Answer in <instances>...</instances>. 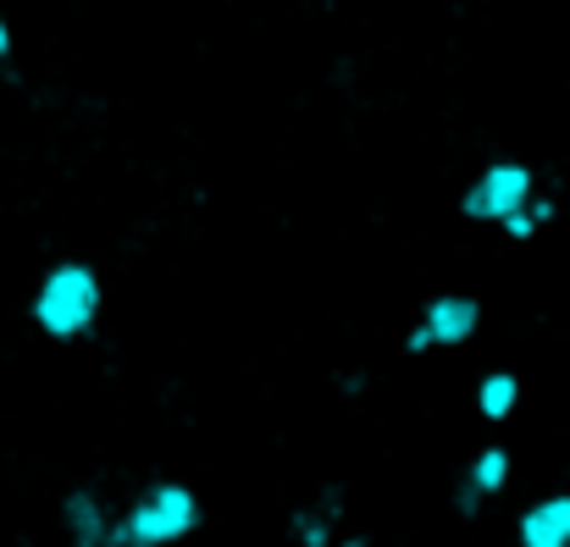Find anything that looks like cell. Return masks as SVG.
<instances>
[{
    "instance_id": "1",
    "label": "cell",
    "mask_w": 570,
    "mask_h": 547,
    "mask_svg": "<svg viewBox=\"0 0 570 547\" xmlns=\"http://www.w3.org/2000/svg\"><path fill=\"white\" fill-rule=\"evenodd\" d=\"M100 277H95V266H83V260H61V266H50L45 277H39V288H33V327L45 332V338H56V344H78V338H89V327L100 321Z\"/></svg>"
},
{
    "instance_id": "2",
    "label": "cell",
    "mask_w": 570,
    "mask_h": 547,
    "mask_svg": "<svg viewBox=\"0 0 570 547\" xmlns=\"http://www.w3.org/2000/svg\"><path fill=\"white\" fill-rule=\"evenodd\" d=\"M194 531H199V498L184 481H156L128 509H117L111 547H173Z\"/></svg>"
},
{
    "instance_id": "3",
    "label": "cell",
    "mask_w": 570,
    "mask_h": 547,
    "mask_svg": "<svg viewBox=\"0 0 570 547\" xmlns=\"http://www.w3.org/2000/svg\"><path fill=\"white\" fill-rule=\"evenodd\" d=\"M538 193V178H532V167L527 161H493V167H482L476 182L460 193V210L471 216V221H504L510 210H521L527 199Z\"/></svg>"
},
{
    "instance_id": "4",
    "label": "cell",
    "mask_w": 570,
    "mask_h": 547,
    "mask_svg": "<svg viewBox=\"0 0 570 547\" xmlns=\"http://www.w3.org/2000/svg\"><path fill=\"white\" fill-rule=\"evenodd\" d=\"M61 531L72 547H111V531H117V504L95 487H78L61 498Z\"/></svg>"
},
{
    "instance_id": "5",
    "label": "cell",
    "mask_w": 570,
    "mask_h": 547,
    "mask_svg": "<svg viewBox=\"0 0 570 547\" xmlns=\"http://www.w3.org/2000/svg\"><path fill=\"white\" fill-rule=\"evenodd\" d=\"M421 327L432 332V349H460L476 338L482 327V305L471 294H438L426 310H421Z\"/></svg>"
},
{
    "instance_id": "6",
    "label": "cell",
    "mask_w": 570,
    "mask_h": 547,
    "mask_svg": "<svg viewBox=\"0 0 570 547\" xmlns=\"http://www.w3.org/2000/svg\"><path fill=\"white\" fill-rule=\"evenodd\" d=\"M515 543L521 547H570V493H549V498L527 504L521 520H515Z\"/></svg>"
},
{
    "instance_id": "7",
    "label": "cell",
    "mask_w": 570,
    "mask_h": 547,
    "mask_svg": "<svg viewBox=\"0 0 570 547\" xmlns=\"http://www.w3.org/2000/svg\"><path fill=\"white\" fill-rule=\"evenodd\" d=\"M510 487V448H482L471 465H465V481H460V493H454V504H460V515H476L488 498H499Z\"/></svg>"
},
{
    "instance_id": "8",
    "label": "cell",
    "mask_w": 570,
    "mask_h": 547,
    "mask_svg": "<svg viewBox=\"0 0 570 547\" xmlns=\"http://www.w3.org/2000/svg\"><path fill=\"white\" fill-rule=\"evenodd\" d=\"M338 509H344V498H338V493H322L316 504L294 509L288 537L299 547H333V537H338Z\"/></svg>"
},
{
    "instance_id": "9",
    "label": "cell",
    "mask_w": 570,
    "mask_h": 547,
    "mask_svg": "<svg viewBox=\"0 0 570 547\" xmlns=\"http://www.w3.org/2000/svg\"><path fill=\"white\" fill-rule=\"evenodd\" d=\"M521 409V376H510V370H488L482 381H476V415L482 420H510Z\"/></svg>"
},
{
    "instance_id": "10",
    "label": "cell",
    "mask_w": 570,
    "mask_h": 547,
    "mask_svg": "<svg viewBox=\"0 0 570 547\" xmlns=\"http://www.w3.org/2000/svg\"><path fill=\"white\" fill-rule=\"evenodd\" d=\"M554 216H560V205H554L549 193H532V199H527L521 210H510V216H504L499 227H504V238L527 243V238H538V232H543V227H549Z\"/></svg>"
},
{
    "instance_id": "11",
    "label": "cell",
    "mask_w": 570,
    "mask_h": 547,
    "mask_svg": "<svg viewBox=\"0 0 570 547\" xmlns=\"http://www.w3.org/2000/svg\"><path fill=\"white\" fill-rule=\"evenodd\" d=\"M426 349H432V332L415 321V327H410V338H404V355H426Z\"/></svg>"
},
{
    "instance_id": "12",
    "label": "cell",
    "mask_w": 570,
    "mask_h": 547,
    "mask_svg": "<svg viewBox=\"0 0 570 547\" xmlns=\"http://www.w3.org/2000/svg\"><path fill=\"white\" fill-rule=\"evenodd\" d=\"M11 61V22H6V11H0V67Z\"/></svg>"
},
{
    "instance_id": "13",
    "label": "cell",
    "mask_w": 570,
    "mask_h": 547,
    "mask_svg": "<svg viewBox=\"0 0 570 547\" xmlns=\"http://www.w3.org/2000/svg\"><path fill=\"white\" fill-rule=\"evenodd\" d=\"M333 547H372V543H366V537L355 531V537H333Z\"/></svg>"
}]
</instances>
